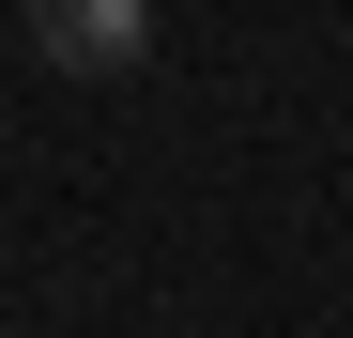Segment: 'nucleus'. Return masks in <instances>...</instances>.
<instances>
[{"instance_id":"nucleus-1","label":"nucleus","mask_w":353,"mask_h":338,"mask_svg":"<svg viewBox=\"0 0 353 338\" xmlns=\"http://www.w3.org/2000/svg\"><path fill=\"white\" fill-rule=\"evenodd\" d=\"M31 62L46 77H139L154 62V0H31Z\"/></svg>"}]
</instances>
